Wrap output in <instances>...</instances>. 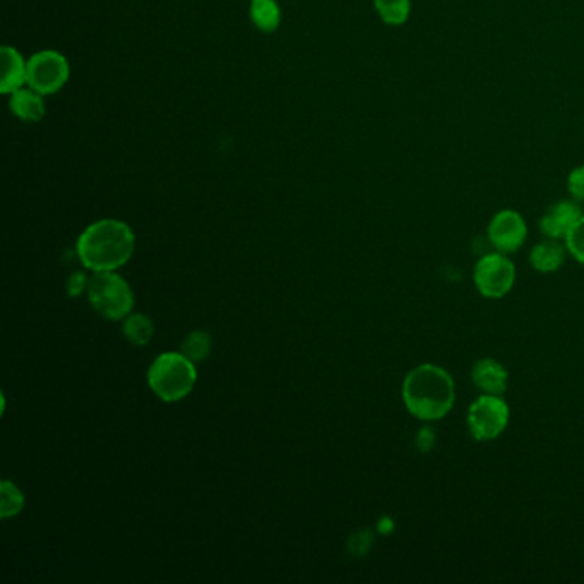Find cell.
Listing matches in <instances>:
<instances>
[{"instance_id":"cell-1","label":"cell","mask_w":584,"mask_h":584,"mask_svg":"<svg viewBox=\"0 0 584 584\" xmlns=\"http://www.w3.org/2000/svg\"><path fill=\"white\" fill-rule=\"evenodd\" d=\"M454 400L456 389L453 377L439 365H418L403 382L406 410L418 420H441L453 410Z\"/></svg>"},{"instance_id":"cell-2","label":"cell","mask_w":584,"mask_h":584,"mask_svg":"<svg viewBox=\"0 0 584 584\" xmlns=\"http://www.w3.org/2000/svg\"><path fill=\"white\" fill-rule=\"evenodd\" d=\"M136 247L132 228L120 220H100L86 228L78 239L79 261L95 273L115 271L131 259Z\"/></svg>"},{"instance_id":"cell-3","label":"cell","mask_w":584,"mask_h":584,"mask_svg":"<svg viewBox=\"0 0 584 584\" xmlns=\"http://www.w3.org/2000/svg\"><path fill=\"white\" fill-rule=\"evenodd\" d=\"M196 379L194 362L182 353H163L148 370L149 388L167 403H175L189 396Z\"/></svg>"},{"instance_id":"cell-4","label":"cell","mask_w":584,"mask_h":584,"mask_svg":"<svg viewBox=\"0 0 584 584\" xmlns=\"http://www.w3.org/2000/svg\"><path fill=\"white\" fill-rule=\"evenodd\" d=\"M88 298L93 309L110 321L124 319L134 307V293L129 283L114 271H102L91 278Z\"/></svg>"},{"instance_id":"cell-5","label":"cell","mask_w":584,"mask_h":584,"mask_svg":"<svg viewBox=\"0 0 584 584\" xmlns=\"http://www.w3.org/2000/svg\"><path fill=\"white\" fill-rule=\"evenodd\" d=\"M509 415V406L499 394H482L468 410L471 437L480 442L494 441L506 430Z\"/></svg>"},{"instance_id":"cell-6","label":"cell","mask_w":584,"mask_h":584,"mask_svg":"<svg viewBox=\"0 0 584 584\" xmlns=\"http://www.w3.org/2000/svg\"><path fill=\"white\" fill-rule=\"evenodd\" d=\"M473 281L480 295L485 298L506 297L516 281V266L502 252H490L478 259L473 269Z\"/></svg>"},{"instance_id":"cell-7","label":"cell","mask_w":584,"mask_h":584,"mask_svg":"<svg viewBox=\"0 0 584 584\" xmlns=\"http://www.w3.org/2000/svg\"><path fill=\"white\" fill-rule=\"evenodd\" d=\"M71 78V66L66 57L55 50L36 52L28 59V86L40 95H54Z\"/></svg>"},{"instance_id":"cell-8","label":"cell","mask_w":584,"mask_h":584,"mask_svg":"<svg viewBox=\"0 0 584 584\" xmlns=\"http://www.w3.org/2000/svg\"><path fill=\"white\" fill-rule=\"evenodd\" d=\"M487 233L497 251L502 254H511L525 245L528 227H526L525 218L519 215L518 211L502 209L490 220Z\"/></svg>"},{"instance_id":"cell-9","label":"cell","mask_w":584,"mask_h":584,"mask_svg":"<svg viewBox=\"0 0 584 584\" xmlns=\"http://www.w3.org/2000/svg\"><path fill=\"white\" fill-rule=\"evenodd\" d=\"M583 209L578 201H559L547 209L540 220V230L547 239H566L567 233L583 218Z\"/></svg>"},{"instance_id":"cell-10","label":"cell","mask_w":584,"mask_h":584,"mask_svg":"<svg viewBox=\"0 0 584 584\" xmlns=\"http://www.w3.org/2000/svg\"><path fill=\"white\" fill-rule=\"evenodd\" d=\"M2 60V79H0V91L4 95H12L14 91L21 90L28 84V62L14 47H2L0 52Z\"/></svg>"},{"instance_id":"cell-11","label":"cell","mask_w":584,"mask_h":584,"mask_svg":"<svg viewBox=\"0 0 584 584\" xmlns=\"http://www.w3.org/2000/svg\"><path fill=\"white\" fill-rule=\"evenodd\" d=\"M471 381L483 394H499L501 396L507 389L509 374L501 362H497L494 358H482L473 365Z\"/></svg>"},{"instance_id":"cell-12","label":"cell","mask_w":584,"mask_h":584,"mask_svg":"<svg viewBox=\"0 0 584 584\" xmlns=\"http://www.w3.org/2000/svg\"><path fill=\"white\" fill-rule=\"evenodd\" d=\"M567 247L561 240L547 239L530 252V264L538 273H555L566 261Z\"/></svg>"},{"instance_id":"cell-13","label":"cell","mask_w":584,"mask_h":584,"mask_svg":"<svg viewBox=\"0 0 584 584\" xmlns=\"http://www.w3.org/2000/svg\"><path fill=\"white\" fill-rule=\"evenodd\" d=\"M9 108H11L12 115H16L23 122H38L45 117L43 95L30 86L12 93L11 98H9Z\"/></svg>"},{"instance_id":"cell-14","label":"cell","mask_w":584,"mask_h":584,"mask_svg":"<svg viewBox=\"0 0 584 584\" xmlns=\"http://www.w3.org/2000/svg\"><path fill=\"white\" fill-rule=\"evenodd\" d=\"M251 19L257 30L273 33L281 24V9L276 0H251Z\"/></svg>"},{"instance_id":"cell-15","label":"cell","mask_w":584,"mask_h":584,"mask_svg":"<svg viewBox=\"0 0 584 584\" xmlns=\"http://www.w3.org/2000/svg\"><path fill=\"white\" fill-rule=\"evenodd\" d=\"M379 18L389 26H401L410 18L412 0H374Z\"/></svg>"},{"instance_id":"cell-16","label":"cell","mask_w":584,"mask_h":584,"mask_svg":"<svg viewBox=\"0 0 584 584\" xmlns=\"http://www.w3.org/2000/svg\"><path fill=\"white\" fill-rule=\"evenodd\" d=\"M124 334L132 345H148L155 334L153 321L146 314H129L124 322Z\"/></svg>"},{"instance_id":"cell-17","label":"cell","mask_w":584,"mask_h":584,"mask_svg":"<svg viewBox=\"0 0 584 584\" xmlns=\"http://www.w3.org/2000/svg\"><path fill=\"white\" fill-rule=\"evenodd\" d=\"M23 507V492L9 480L0 483V516L2 519L14 518Z\"/></svg>"},{"instance_id":"cell-18","label":"cell","mask_w":584,"mask_h":584,"mask_svg":"<svg viewBox=\"0 0 584 584\" xmlns=\"http://www.w3.org/2000/svg\"><path fill=\"white\" fill-rule=\"evenodd\" d=\"M182 355L192 360V362H201L208 357L211 352V336L206 331H192L187 334V338L182 341Z\"/></svg>"},{"instance_id":"cell-19","label":"cell","mask_w":584,"mask_h":584,"mask_svg":"<svg viewBox=\"0 0 584 584\" xmlns=\"http://www.w3.org/2000/svg\"><path fill=\"white\" fill-rule=\"evenodd\" d=\"M567 252L578 261L584 264V216L574 225L573 230L567 233L566 239Z\"/></svg>"},{"instance_id":"cell-20","label":"cell","mask_w":584,"mask_h":584,"mask_svg":"<svg viewBox=\"0 0 584 584\" xmlns=\"http://www.w3.org/2000/svg\"><path fill=\"white\" fill-rule=\"evenodd\" d=\"M567 189L576 201L584 203V165H579V167L574 168L573 172L569 173Z\"/></svg>"},{"instance_id":"cell-21","label":"cell","mask_w":584,"mask_h":584,"mask_svg":"<svg viewBox=\"0 0 584 584\" xmlns=\"http://www.w3.org/2000/svg\"><path fill=\"white\" fill-rule=\"evenodd\" d=\"M90 283H88V278L84 273L81 271H76V273H72L69 276V280H67V293H69V297L76 298L84 292V288L88 287Z\"/></svg>"}]
</instances>
